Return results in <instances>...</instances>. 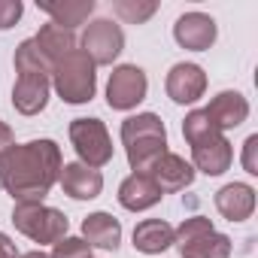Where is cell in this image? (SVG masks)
I'll use <instances>...</instances> for the list:
<instances>
[{"label":"cell","mask_w":258,"mask_h":258,"mask_svg":"<svg viewBox=\"0 0 258 258\" xmlns=\"http://www.w3.org/2000/svg\"><path fill=\"white\" fill-rule=\"evenodd\" d=\"M61 149L52 140L10 146L0 158V185L19 204H43L61 173Z\"/></svg>","instance_id":"cell-1"},{"label":"cell","mask_w":258,"mask_h":258,"mask_svg":"<svg viewBox=\"0 0 258 258\" xmlns=\"http://www.w3.org/2000/svg\"><path fill=\"white\" fill-rule=\"evenodd\" d=\"M16 70L19 79L13 85V106L22 115H37L43 112L49 100V79H52V64L37 52L34 40H25L16 49Z\"/></svg>","instance_id":"cell-2"},{"label":"cell","mask_w":258,"mask_h":258,"mask_svg":"<svg viewBox=\"0 0 258 258\" xmlns=\"http://www.w3.org/2000/svg\"><path fill=\"white\" fill-rule=\"evenodd\" d=\"M182 137L188 140L191 146V158L198 164V170H204L207 176H219L231 167L234 161V152H231V143L225 140V134L207 118L204 109H195L185 115L182 121Z\"/></svg>","instance_id":"cell-3"},{"label":"cell","mask_w":258,"mask_h":258,"mask_svg":"<svg viewBox=\"0 0 258 258\" xmlns=\"http://www.w3.org/2000/svg\"><path fill=\"white\" fill-rule=\"evenodd\" d=\"M121 143L127 161L137 173H146L164 152H167V131L155 112H140L121 121Z\"/></svg>","instance_id":"cell-4"},{"label":"cell","mask_w":258,"mask_h":258,"mask_svg":"<svg viewBox=\"0 0 258 258\" xmlns=\"http://www.w3.org/2000/svg\"><path fill=\"white\" fill-rule=\"evenodd\" d=\"M52 82L55 91L61 94V100L67 103H85L94 97L97 88V76H94V64L82 49L67 52L61 61L52 64Z\"/></svg>","instance_id":"cell-5"},{"label":"cell","mask_w":258,"mask_h":258,"mask_svg":"<svg viewBox=\"0 0 258 258\" xmlns=\"http://www.w3.org/2000/svg\"><path fill=\"white\" fill-rule=\"evenodd\" d=\"M173 243L182 258H228L231 255V240L213 228L210 219L191 216L173 231Z\"/></svg>","instance_id":"cell-6"},{"label":"cell","mask_w":258,"mask_h":258,"mask_svg":"<svg viewBox=\"0 0 258 258\" xmlns=\"http://www.w3.org/2000/svg\"><path fill=\"white\" fill-rule=\"evenodd\" d=\"M13 222L34 243H58L67 234V228H70L67 216L61 210L46 207V204H16Z\"/></svg>","instance_id":"cell-7"},{"label":"cell","mask_w":258,"mask_h":258,"mask_svg":"<svg viewBox=\"0 0 258 258\" xmlns=\"http://www.w3.org/2000/svg\"><path fill=\"white\" fill-rule=\"evenodd\" d=\"M70 140L76 155L82 158L85 167H103L112 158V140L100 118H73L70 121Z\"/></svg>","instance_id":"cell-8"},{"label":"cell","mask_w":258,"mask_h":258,"mask_svg":"<svg viewBox=\"0 0 258 258\" xmlns=\"http://www.w3.org/2000/svg\"><path fill=\"white\" fill-rule=\"evenodd\" d=\"M124 49V34L115 22L109 19H97L85 28L82 34V52L91 58V64H112Z\"/></svg>","instance_id":"cell-9"},{"label":"cell","mask_w":258,"mask_h":258,"mask_svg":"<svg viewBox=\"0 0 258 258\" xmlns=\"http://www.w3.org/2000/svg\"><path fill=\"white\" fill-rule=\"evenodd\" d=\"M146 73L134 64H121L112 70L109 82H106V103L112 109H134L143 97H146Z\"/></svg>","instance_id":"cell-10"},{"label":"cell","mask_w":258,"mask_h":258,"mask_svg":"<svg viewBox=\"0 0 258 258\" xmlns=\"http://www.w3.org/2000/svg\"><path fill=\"white\" fill-rule=\"evenodd\" d=\"M173 40L182 46V49H191V52H207L213 43H216V22L204 13H185L176 19L173 25Z\"/></svg>","instance_id":"cell-11"},{"label":"cell","mask_w":258,"mask_h":258,"mask_svg":"<svg viewBox=\"0 0 258 258\" xmlns=\"http://www.w3.org/2000/svg\"><path fill=\"white\" fill-rule=\"evenodd\" d=\"M207 91V76L198 64H173L167 73V97L173 103H195Z\"/></svg>","instance_id":"cell-12"},{"label":"cell","mask_w":258,"mask_h":258,"mask_svg":"<svg viewBox=\"0 0 258 258\" xmlns=\"http://www.w3.org/2000/svg\"><path fill=\"white\" fill-rule=\"evenodd\" d=\"M146 173H149L152 182L161 188V195H164V191H182V188H188L191 179H195V167H191L185 158L170 155V152H164Z\"/></svg>","instance_id":"cell-13"},{"label":"cell","mask_w":258,"mask_h":258,"mask_svg":"<svg viewBox=\"0 0 258 258\" xmlns=\"http://www.w3.org/2000/svg\"><path fill=\"white\" fill-rule=\"evenodd\" d=\"M58 182H61V188H64L73 201H91V198H97L100 188H103V176H100V170L85 167L82 161L64 164L61 173H58Z\"/></svg>","instance_id":"cell-14"},{"label":"cell","mask_w":258,"mask_h":258,"mask_svg":"<svg viewBox=\"0 0 258 258\" xmlns=\"http://www.w3.org/2000/svg\"><path fill=\"white\" fill-rule=\"evenodd\" d=\"M161 188L152 182L149 173H131L121 185H118V204L124 210H131V213H140V210H149L161 201Z\"/></svg>","instance_id":"cell-15"},{"label":"cell","mask_w":258,"mask_h":258,"mask_svg":"<svg viewBox=\"0 0 258 258\" xmlns=\"http://www.w3.org/2000/svg\"><path fill=\"white\" fill-rule=\"evenodd\" d=\"M204 112H207V118L219 127V131H228V127H237V124L246 121L249 103H246V97L240 91H222V94H216L210 100V106Z\"/></svg>","instance_id":"cell-16"},{"label":"cell","mask_w":258,"mask_h":258,"mask_svg":"<svg viewBox=\"0 0 258 258\" xmlns=\"http://www.w3.org/2000/svg\"><path fill=\"white\" fill-rule=\"evenodd\" d=\"M216 210L228 222H243L255 210V188L246 182H228L225 188L216 191Z\"/></svg>","instance_id":"cell-17"},{"label":"cell","mask_w":258,"mask_h":258,"mask_svg":"<svg viewBox=\"0 0 258 258\" xmlns=\"http://www.w3.org/2000/svg\"><path fill=\"white\" fill-rule=\"evenodd\" d=\"M82 234H85V243L88 246L118 249V243H121V222L112 219L109 213H91L82 222Z\"/></svg>","instance_id":"cell-18"},{"label":"cell","mask_w":258,"mask_h":258,"mask_svg":"<svg viewBox=\"0 0 258 258\" xmlns=\"http://www.w3.org/2000/svg\"><path fill=\"white\" fill-rule=\"evenodd\" d=\"M34 46H37V52H40L49 64H55V61H61L67 52L76 49V37H73V31H64V28H58V25H43L40 34L34 37Z\"/></svg>","instance_id":"cell-19"},{"label":"cell","mask_w":258,"mask_h":258,"mask_svg":"<svg viewBox=\"0 0 258 258\" xmlns=\"http://www.w3.org/2000/svg\"><path fill=\"white\" fill-rule=\"evenodd\" d=\"M170 243H173V228L164 219H146L134 228V246L146 255H158L170 249Z\"/></svg>","instance_id":"cell-20"},{"label":"cell","mask_w":258,"mask_h":258,"mask_svg":"<svg viewBox=\"0 0 258 258\" xmlns=\"http://www.w3.org/2000/svg\"><path fill=\"white\" fill-rule=\"evenodd\" d=\"M40 10H43L46 16L55 19L52 25H58V28H64V31H73V28H79V25L94 13V0H64V4H40Z\"/></svg>","instance_id":"cell-21"},{"label":"cell","mask_w":258,"mask_h":258,"mask_svg":"<svg viewBox=\"0 0 258 258\" xmlns=\"http://www.w3.org/2000/svg\"><path fill=\"white\" fill-rule=\"evenodd\" d=\"M112 10L127 25H143L158 13V4H152V0H118V4H112Z\"/></svg>","instance_id":"cell-22"},{"label":"cell","mask_w":258,"mask_h":258,"mask_svg":"<svg viewBox=\"0 0 258 258\" xmlns=\"http://www.w3.org/2000/svg\"><path fill=\"white\" fill-rule=\"evenodd\" d=\"M49 258H91V246L79 237H61Z\"/></svg>","instance_id":"cell-23"},{"label":"cell","mask_w":258,"mask_h":258,"mask_svg":"<svg viewBox=\"0 0 258 258\" xmlns=\"http://www.w3.org/2000/svg\"><path fill=\"white\" fill-rule=\"evenodd\" d=\"M22 13H25V7L19 4V0H0V31L13 28L22 19Z\"/></svg>","instance_id":"cell-24"},{"label":"cell","mask_w":258,"mask_h":258,"mask_svg":"<svg viewBox=\"0 0 258 258\" xmlns=\"http://www.w3.org/2000/svg\"><path fill=\"white\" fill-rule=\"evenodd\" d=\"M255 149H258V137L252 134L246 143H243V167H246V173H258V161H255Z\"/></svg>","instance_id":"cell-25"},{"label":"cell","mask_w":258,"mask_h":258,"mask_svg":"<svg viewBox=\"0 0 258 258\" xmlns=\"http://www.w3.org/2000/svg\"><path fill=\"white\" fill-rule=\"evenodd\" d=\"M0 258H19V252H16V243L0 231Z\"/></svg>","instance_id":"cell-26"},{"label":"cell","mask_w":258,"mask_h":258,"mask_svg":"<svg viewBox=\"0 0 258 258\" xmlns=\"http://www.w3.org/2000/svg\"><path fill=\"white\" fill-rule=\"evenodd\" d=\"M13 146V127L0 121V158H4V152Z\"/></svg>","instance_id":"cell-27"},{"label":"cell","mask_w":258,"mask_h":258,"mask_svg":"<svg viewBox=\"0 0 258 258\" xmlns=\"http://www.w3.org/2000/svg\"><path fill=\"white\" fill-rule=\"evenodd\" d=\"M19 258H49L46 252H40V249H34V252H25V255H19Z\"/></svg>","instance_id":"cell-28"}]
</instances>
